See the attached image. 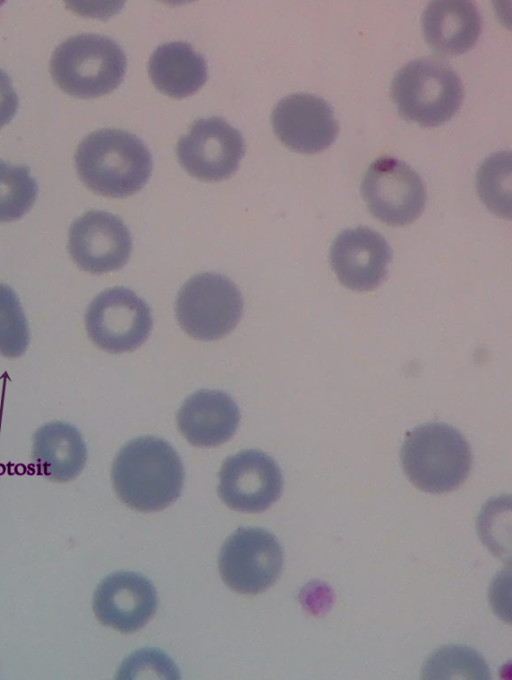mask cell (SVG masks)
<instances>
[{
  "label": "cell",
  "mask_w": 512,
  "mask_h": 680,
  "mask_svg": "<svg viewBox=\"0 0 512 680\" xmlns=\"http://www.w3.org/2000/svg\"><path fill=\"white\" fill-rule=\"evenodd\" d=\"M111 478L124 504L137 511L155 512L180 496L184 468L168 442L146 436L130 441L119 451Z\"/></svg>",
  "instance_id": "6da1fadb"
},
{
  "label": "cell",
  "mask_w": 512,
  "mask_h": 680,
  "mask_svg": "<svg viewBox=\"0 0 512 680\" xmlns=\"http://www.w3.org/2000/svg\"><path fill=\"white\" fill-rule=\"evenodd\" d=\"M75 164L89 189L117 198L139 191L152 171V158L145 144L118 129H101L85 137L77 148Z\"/></svg>",
  "instance_id": "7a4b0ae2"
},
{
  "label": "cell",
  "mask_w": 512,
  "mask_h": 680,
  "mask_svg": "<svg viewBox=\"0 0 512 680\" xmlns=\"http://www.w3.org/2000/svg\"><path fill=\"white\" fill-rule=\"evenodd\" d=\"M403 470L418 489L448 493L468 478L472 453L467 440L453 427L430 423L405 436L401 450Z\"/></svg>",
  "instance_id": "3957f363"
},
{
  "label": "cell",
  "mask_w": 512,
  "mask_h": 680,
  "mask_svg": "<svg viewBox=\"0 0 512 680\" xmlns=\"http://www.w3.org/2000/svg\"><path fill=\"white\" fill-rule=\"evenodd\" d=\"M126 57L113 40L80 34L62 42L53 52L50 73L69 95L95 98L114 90L123 80Z\"/></svg>",
  "instance_id": "277c9868"
},
{
  "label": "cell",
  "mask_w": 512,
  "mask_h": 680,
  "mask_svg": "<svg viewBox=\"0 0 512 680\" xmlns=\"http://www.w3.org/2000/svg\"><path fill=\"white\" fill-rule=\"evenodd\" d=\"M391 96L403 118L435 127L459 110L463 84L447 63L424 57L407 63L395 74Z\"/></svg>",
  "instance_id": "5b68a950"
},
{
  "label": "cell",
  "mask_w": 512,
  "mask_h": 680,
  "mask_svg": "<svg viewBox=\"0 0 512 680\" xmlns=\"http://www.w3.org/2000/svg\"><path fill=\"white\" fill-rule=\"evenodd\" d=\"M243 310L236 285L223 275L203 273L191 278L179 292L176 316L182 329L199 340H216L230 333Z\"/></svg>",
  "instance_id": "8992f818"
},
{
  "label": "cell",
  "mask_w": 512,
  "mask_h": 680,
  "mask_svg": "<svg viewBox=\"0 0 512 680\" xmlns=\"http://www.w3.org/2000/svg\"><path fill=\"white\" fill-rule=\"evenodd\" d=\"M219 571L233 591L255 595L270 588L283 567V551L274 535L259 529L240 527L223 544Z\"/></svg>",
  "instance_id": "52a82bcc"
},
{
  "label": "cell",
  "mask_w": 512,
  "mask_h": 680,
  "mask_svg": "<svg viewBox=\"0 0 512 680\" xmlns=\"http://www.w3.org/2000/svg\"><path fill=\"white\" fill-rule=\"evenodd\" d=\"M361 191L371 214L390 226L414 222L427 198L421 177L405 162L387 155L370 165Z\"/></svg>",
  "instance_id": "ba28073f"
},
{
  "label": "cell",
  "mask_w": 512,
  "mask_h": 680,
  "mask_svg": "<svg viewBox=\"0 0 512 680\" xmlns=\"http://www.w3.org/2000/svg\"><path fill=\"white\" fill-rule=\"evenodd\" d=\"M85 326L88 336L109 353L135 350L148 338L152 317L147 304L127 288H111L90 303Z\"/></svg>",
  "instance_id": "9c48e42d"
},
{
  "label": "cell",
  "mask_w": 512,
  "mask_h": 680,
  "mask_svg": "<svg viewBox=\"0 0 512 680\" xmlns=\"http://www.w3.org/2000/svg\"><path fill=\"white\" fill-rule=\"evenodd\" d=\"M244 151L240 132L218 117L196 121L177 144L180 164L203 181L230 177L238 169Z\"/></svg>",
  "instance_id": "30bf717a"
},
{
  "label": "cell",
  "mask_w": 512,
  "mask_h": 680,
  "mask_svg": "<svg viewBox=\"0 0 512 680\" xmlns=\"http://www.w3.org/2000/svg\"><path fill=\"white\" fill-rule=\"evenodd\" d=\"M283 479L276 462L257 450L229 457L219 472L218 494L231 509L260 513L281 496Z\"/></svg>",
  "instance_id": "8fae6325"
},
{
  "label": "cell",
  "mask_w": 512,
  "mask_h": 680,
  "mask_svg": "<svg viewBox=\"0 0 512 680\" xmlns=\"http://www.w3.org/2000/svg\"><path fill=\"white\" fill-rule=\"evenodd\" d=\"M131 236L124 223L104 211H89L69 230L68 249L84 271L102 274L123 267L131 252Z\"/></svg>",
  "instance_id": "7c38bea8"
},
{
  "label": "cell",
  "mask_w": 512,
  "mask_h": 680,
  "mask_svg": "<svg viewBox=\"0 0 512 680\" xmlns=\"http://www.w3.org/2000/svg\"><path fill=\"white\" fill-rule=\"evenodd\" d=\"M272 125L285 146L305 154L328 148L339 130L331 106L322 98L306 93L280 100L272 112Z\"/></svg>",
  "instance_id": "4fadbf2b"
},
{
  "label": "cell",
  "mask_w": 512,
  "mask_h": 680,
  "mask_svg": "<svg viewBox=\"0 0 512 680\" xmlns=\"http://www.w3.org/2000/svg\"><path fill=\"white\" fill-rule=\"evenodd\" d=\"M392 258L386 240L367 227L347 229L331 245L330 263L338 280L355 291H372L387 277Z\"/></svg>",
  "instance_id": "5bb4252c"
},
{
  "label": "cell",
  "mask_w": 512,
  "mask_h": 680,
  "mask_svg": "<svg viewBox=\"0 0 512 680\" xmlns=\"http://www.w3.org/2000/svg\"><path fill=\"white\" fill-rule=\"evenodd\" d=\"M157 602L156 590L148 579L132 572H117L96 588L93 611L101 624L132 633L152 619Z\"/></svg>",
  "instance_id": "9a60e30c"
},
{
  "label": "cell",
  "mask_w": 512,
  "mask_h": 680,
  "mask_svg": "<svg viewBox=\"0 0 512 680\" xmlns=\"http://www.w3.org/2000/svg\"><path fill=\"white\" fill-rule=\"evenodd\" d=\"M240 413L236 403L226 393L201 390L182 404L178 428L194 446L214 447L228 441L239 425Z\"/></svg>",
  "instance_id": "2e32d148"
},
{
  "label": "cell",
  "mask_w": 512,
  "mask_h": 680,
  "mask_svg": "<svg viewBox=\"0 0 512 680\" xmlns=\"http://www.w3.org/2000/svg\"><path fill=\"white\" fill-rule=\"evenodd\" d=\"M422 28L425 40L434 50L460 55L477 42L482 19L474 1L436 0L424 10Z\"/></svg>",
  "instance_id": "e0dca14e"
},
{
  "label": "cell",
  "mask_w": 512,
  "mask_h": 680,
  "mask_svg": "<svg viewBox=\"0 0 512 680\" xmlns=\"http://www.w3.org/2000/svg\"><path fill=\"white\" fill-rule=\"evenodd\" d=\"M32 459L38 474L63 483L81 473L87 450L76 427L65 422H51L34 433Z\"/></svg>",
  "instance_id": "ac0fdd59"
},
{
  "label": "cell",
  "mask_w": 512,
  "mask_h": 680,
  "mask_svg": "<svg viewBox=\"0 0 512 680\" xmlns=\"http://www.w3.org/2000/svg\"><path fill=\"white\" fill-rule=\"evenodd\" d=\"M148 70L154 85L173 98L193 95L207 80L204 58L185 42L159 46L150 57Z\"/></svg>",
  "instance_id": "d6986e66"
},
{
  "label": "cell",
  "mask_w": 512,
  "mask_h": 680,
  "mask_svg": "<svg viewBox=\"0 0 512 680\" xmlns=\"http://www.w3.org/2000/svg\"><path fill=\"white\" fill-rule=\"evenodd\" d=\"M37 192V183L28 167L0 160V222L24 216L33 206Z\"/></svg>",
  "instance_id": "ffe728a7"
},
{
  "label": "cell",
  "mask_w": 512,
  "mask_h": 680,
  "mask_svg": "<svg viewBox=\"0 0 512 680\" xmlns=\"http://www.w3.org/2000/svg\"><path fill=\"white\" fill-rule=\"evenodd\" d=\"M511 154L498 152L485 160L477 175L484 204L495 214L510 218Z\"/></svg>",
  "instance_id": "44dd1931"
},
{
  "label": "cell",
  "mask_w": 512,
  "mask_h": 680,
  "mask_svg": "<svg viewBox=\"0 0 512 680\" xmlns=\"http://www.w3.org/2000/svg\"><path fill=\"white\" fill-rule=\"evenodd\" d=\"M29 338L28 323L16 293L0 284V354L20 357L29 345Z\"/></svg>",
  "instance_id": "7402d4cb"
},
{
  "label": "cell",
  "mask_w": 512,
  "mask_h": 680,
  "mask_svg": "<svg viewBox=\"0 0 512 680\" xmlns=\"http://www.w3.org/2000/svg\"><path fill=\"white\" fill-rule=\"evenodd\" d=\"M490 678L488 667L476 652L461 647H447L436 652L425 666L424 678Z\"/></svg>",
  "instance_id": "603a6c76"
},
{
  "label": "cell",
  "mask_w": 512,
  "mask_h": 680,
  "mask_svg": "<svg viewBox=\"0 0 512 680\" xmlns=\"http://www.w3.org/2000/svg\"><path fill=\"white\" fill-rule=\"evenodd\" d=\"M18 97L9 76L0 69V128L8 124L16 114Z\"/></svg>",
  "instance_id": "cb8c5ba5"
}]
</instances>
